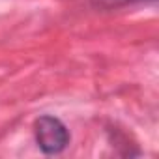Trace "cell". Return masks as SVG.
Instances as JSON below:
<instances>
[{"instance_id":"obj_1","label":"cell","mask_w":159,"mask_h":159,"mask_svg":"<svg viewBox=\"0 0 159 159\" xmlns=\"http://www.w3.org/2000/svg\"><path fill=\"white\" fill-rule=\"evenodd\" d=\"M34 137L38 148L47 155L62 153L71 142V133L66 127V124L60 118L49 114L39 116L34 122Z\"/></svg>"},{"instance_id":"obj_2","label":"cell","mask_w":159,"mask_h":159,"mask_svg":"<svg viewBox=\"0 0 159 159\" xmlns=\"http://www.w3.org/2000/svg\"><path fill=\"white\" fill-rule=\"evenodd\" d=\"M137 2H148V0H92L94 6L105 8V10L122 8V6H129V4H137Z\"/></svg>"}]
</instances>
